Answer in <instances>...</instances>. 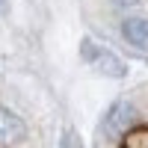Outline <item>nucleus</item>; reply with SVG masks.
Returning <instances> with one entry per match:
<instances>
[{
	"label": "nucleus",
	"instance_id": "nucleus-1",
	"mask_svg": "<svg viewBox=\"0 0 148 148\" xmlns=\"http://www.w3.org/2000/svg\"><path fill=\"white\" fill-rule=\"evenodd\" d=\"M80 53H83V59L89 65H95L101 74H107V77H125L127 74V68H125V62L110 51V47H101V45H95L92 39H83V45H80Z\"/></svg>",
	"mask_w": 148,
	"mask_h": 148
},
{
	"label": "nucleus",
	"instance_id": "nucleus-2",
	"mask_svg": "<svg viewBox=\"0 0 148 148\" xmlns=\"http://www.w3.org/2000/svg\"><path fill=\"white\" fill-rule=\"evenodd\" d=\"M133 125H136V107L130 101H116L107 110V116H104V133L113 136V139L125 136Z\"/></svg>",
	"mask_w": 148,
	"mask_h": 148
},
{
	"label": "nucleus",
	"instance_id": "nucleus-3",
	"mask_svg": "<svg viewBox=\"0 0 148 148\" xmlns=\"http://www.w3.org/2000/svg\"><path fill=\"white\" fill-rule=\"evenodd\" d=\"M24 136H27V125L18 113L0 107V145H18Z\"/></svg>",
	"mask_w": 148,
	"mask_h": 148
},
{
	"label": "nucleus",
	"instance_id": "nucleus-4",
	"mask_svg": "<svg viewBox=\"0 0 148 148\" xmlns=\"http://www.w3.org/2000/svg\"><path fill=\"white\" fill-rule=\"evenodd\" d=\"M121 39L136 51H148V18H125L121 21Z\"/></svg>",
	"mask_w": 148,
	"mask_h": 148
},
{
	"label": "nucleus",
	"instance_id": "nucleus-5",
	"mask_svg": "<svg viewBox=\"0 0 148 148\" xmlns=\"http://www.w3.org/2000/svg\"><path fill=\"white\" fill-rule=\"evenodd\" d=\"M59 148H83V139L77 136V130L74 127H65L62 136H59Z\"/></svg>",
	"mask_w": 148,
	"mask_h": 148
},
{
	"label": "nucleus",
	"instance_id": "nucleus-6",
	"mask_svg": "<svg viewBox=\"0 0 148 148\" xmlns=\"http://www.w3.org/2000/svg\"><path fill=\"white\" fill-rule=\"evenodd\" d=\"M113 3H116V6H121V9H130V6H136L139 0H113Z\"/></svg>",
	"mask_w": 148,
	"mask_h": 148
},
{
	"label": "nucleus",
	"instance_id": "nucleus-7",
	"mask_svg": "<svg viewBox=\"0 0 148 148\" xmlns=\"http://www.w3.org/2000/svg\"><path fill=\"white\" fill-rule=\"evenodd\" d=\"M3 12H6V0H0V15H3Z\"/></svg>",
	"mask_w": 148,
	"mask_h": 148
}]
</instances>
